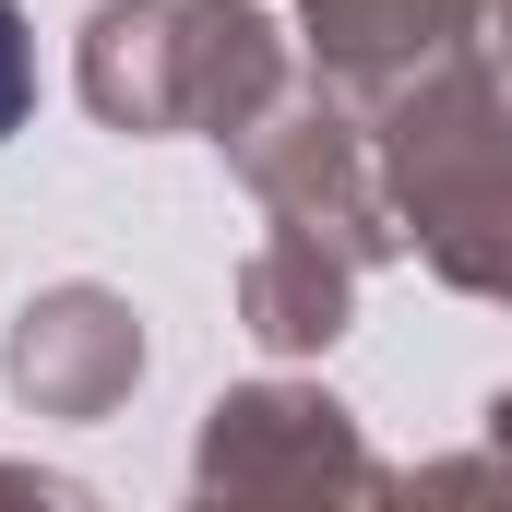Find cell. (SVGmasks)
Instances as JSON below:
<instances>
[{
  "mask_svg": "<svg viewBox=\"0 0 512 512\" xmlns=\"http://www.w3.org/2000/svg\"><path fill=\"white\" fill-rule=\"evenodd\" d=\"M24 108H36V48H24V12L0 0V131H24Z\"/></svg>",
  "mask_w": 512,
  "mask_h": 512,
  "instance_id": "cell-1",
  "label": "cell"
}]
</instances>
